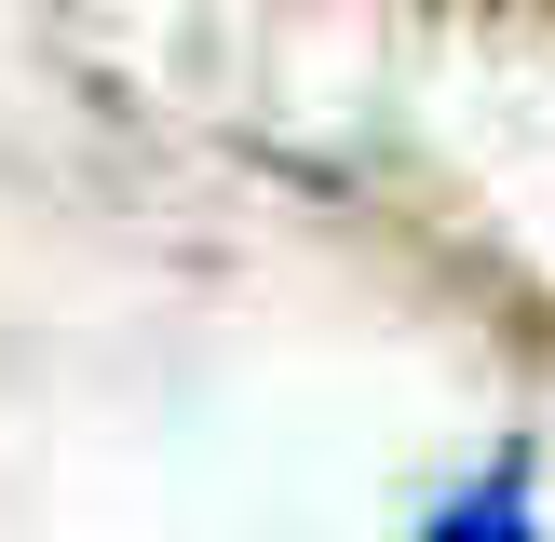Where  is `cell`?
<instances>
[]
</instances>
